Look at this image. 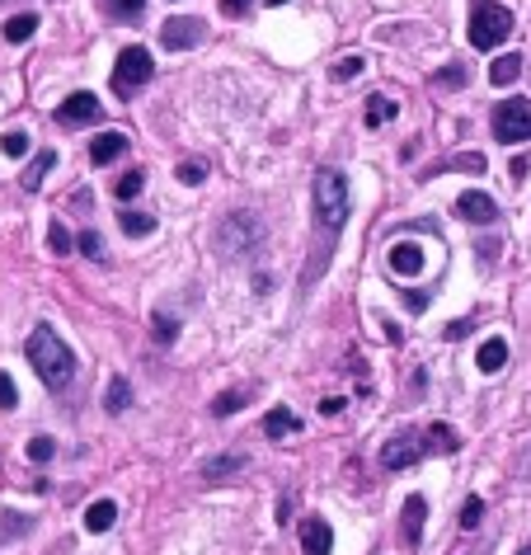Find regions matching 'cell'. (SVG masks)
<instances>
[{"label": "cell", "instance_id": "35", "mask_svg": "<svg viewBox=\"0 0 531 555\" xmlns=\"http://www.w3.org/2000/svg\"><path fill=\"white\" fill-rule=\"evenodd\" d=\"M437 86L461 90V86H466V66H442V71H437Z\"/></svg>", "mask_w": 531, "mask_h": 555}, {"label": "cell", "instance_id": "3", "mask_svg": "<svg viewBox=\"0 0 531 555\" xmlns=\"http://www.w3.org/2000/svg\"><path fill=\"white\" fill-rule=\"evenodd\" d=\"M316 217L329 236L344 231V221H348V179L339 170H329V165L316 175Z\"/></svg>", "mask_w": 531, "mask_h": 555}, {"label": "cell", "instance_id": "26", "mask_svg": "<svg viewBox=\"0 0 531 555\" xmlns=\"http://www.w3.org/2000/svg\"><path fill=\"white\" fill-rule=\"evenodd\" d=\"M480 522H485V499H480V494H470L466 504H461V527H466V532H475Z\"/></svg>", "mask_w": 531, "mask_h": 555}, {"label": "cell", "instance_id": "23", "mask_svg": "<svg viewBox=\"0 0 531 555\" xmlns=\"http://www.w3.org/2000/svg\"><path fill=\"white\" fill-rule=\"evenodd\" d=\"M240 466H245L240 452H231V457H212V461H203V476H207V480H226L231 470H240Z\"/></svg>", "mask_w": 531, "mask_h": 555}, {"label": "cell", "instance_id": "37", "mask_svg": "<svg viewBox=\"0 0 531 555\" xmlns=\"http://www.w3.org/2000/svg\"><path fill=\"white\" fill-rule=\"evenodd\" d=\"M52 452H57V448H52V438H34L29 442V461H52Z\"/></svg>", "mask_w": 531, "mask_h": 555}, {"label": "cell", "instance_id": "32", "mask_svg": "<svg viewBox=\"0 0 531 555\" xmlns=\"http://www.w3.org/2000/svg\"><path fill=\"white\" fill-rule=\"evenodd\" d=\"M0 151H5V156H29V132H5V136H0Z\"/></svg>", "mask_w": 531, "mask_h": 555}, {"label": "cell", "instance_id": "19", "mask_svg": "<svg viewBox=\"0 0 531 555\" xmlns=\"http://www.w3.org/2000/svg\"><path fill=\"white\" fill-rule=\"evenodd\" d=\"M52 165H57V151H38V160L29 165V170H24V188L29 193H38L43 188V179H47V170Z\"/></svg>", "mask_w": 531, "mask_h": 555}, {"label": "cell", "instance_id": "11", "mask_svg": "<svg viewBox=\"0 0 531 555\" xmlns=\"http://www.w3.org/2000/svg\"><path fill=\"white\" fill-rule=\"evenodd\" d=\"M301 550L306 555H329L334 550V532L325 518H301Z\"/></svg>", "mask_w": 531, "mask_h": 555}, {"label": "cell", "instance_id": "40", "mask_svg": "<svg viewBox=\"0 0 531 555\" xmlns=\"http://www.w3.org/2000/svg\"><path fill=\"white\" fill-rule=\"evenodd\" d=\"M470 335V320H456V325H446V339H466Z\"/></svg>", "mask_w": 531, "mask_h": 555}, {"label": "cell", "instance_id": "15", "mask_svg": "<svg viewBox=\"0 0 531 555\" xmlns=\"http://www.w3.org/2000/svg\"><path fill=\"white\" fill-rule=\"evenodd\" d=\"M475 363H480V372H485V377L503 372V363H508V344H503V339H485V344H480V353H475Z\"/></svg>", "mask_w": 531, "mask_h": 555}, {"label": "cell", "instance_id": "30", "mask_svg": "<svg viewBox=\"0 0 531 555\" xmlns=\"http://www.w3.org/2000/svg\"><path fill=\"white\" fill-rule=\"evenodd\" d=\"M75 249H80L85 259H104V236H99V231H80V236H75Z\"/></svg>", "mask_w": 531, "mask_h": 555}, {"label": "cell", "instance_id": "36", "mask_svg": "<svg viewBox=\"0 0 531 555\" xmlns=\"http://www.w3.org/2000/svg\"><path fill=\"white\" fill-rule=\"evenodd\" d=\"M362 76V57H344V62H334V80H353Z\"/></svg>", "mask_w": 531, "mask_h": 555}, {"label": "cell", "instance_id": "22", "mask_svg": "<svg viewBox=\"0 0 531 555\" xmlns=\"http://www.w3.org/2000/svg\"><path fill=\"white\" fill-rule=\"evenodd\" d=\"M151 339H155V344H175V339H179V320H175L170 311H155V316H151Z\"/></svg>", "mask_w": 531, "mask_h": 555}, {"label": "cell", "instance_id": "21", "mask_svg": "<svg viewBox=\"0 0 531 555\" xmlns=\"http://www.w3.org/2000/svg\"><path fill=\"white\" fill-rule=\"evenodd\" d=\"M38 34V15H15V19H5V38L10 43H29Z\"/></svg>", "mask_w": 531, "mask_h": 555}, {"label": "cell", "instance_id": "16", "mask_svg": "<svg viewBox=\"0 0 531 555\" xmlns=\"http://www.w3.org/2000/svg\"><path fill=\"white\" fill-rule=\"evenodd\" d=\"M424 513H428V504H424V499H405V541L409 546H418V541H424Z\"/></svg>", "mask_w": 531, "mask_h": 555}, {"label": "cell", "instance_id": "34", "mask_svg": "<svg viewBox=\"0 0 531 555\" xmlns=\"http://www.w3.org/2000/svg\"><path fill=\"white\" fill-rule=\"evenodd\" d=\"M15 405H19V391H15L10 372H0V409H15Z\"/></svg>", "mask_w": 531, "mask_h": 555}, {"label": "cell", "instance_id": "18", "mask_svg": "<svg viewBox=\"0 0 531 555\" xmlns=\"http://www.w3.org/2000/svg\"><path fill=\"white\" fill-rule=\"evenodd\" d=\"M517 76H522V57H517V52H503V57L489 66V80H494V86H513Z\"/></svg>", "mask_w": 531, "mask_h": 555}, {"label": "cell", "instance_id": "17", "mask_svg": "<svg viewBox=\"0 0 531 555\" xmlns=\"http://www.w3.org/2000/svg\"><path fill=\"white\" fill-rule=\"evenodd\" d=\"M114 522H118V504H114V499H95V504L85 509V527H90V532H108Z\"/></svg>", "mask_w": 531, "mask_h": 555}, {"label": "cell", "instance_id": "43", "mask_svg": "<svg viewBox=\"0 0 531 555\" xmlns=\"http://www.w3.org/2000/svg\"><path fill=\"white\" fill-rule=\"evenodd\" d=\"M517 555H531V546H522V550H517Z\"/></svg>", "mask_w": 531, "mask_h": 555}, {"label": "cell", "instance_id": "12", "mask_svg": "<svg viewBox=\"0 0 531 555\" xmlns=\"http://www.w3.org/2000/svg\"><path fill=\"white\" fill-rule=\"evenodd\" d=\"M390 268H396L400 278H418V273H424V249L409 245V240L390 245Z\"/></svg>", "mask_w": 531, "mask_h": 555}, {"label": "cell", "instance_id": "20", "mask_svg": "<svg viewBox=\"0 0 531 555\" xmlns=\"http://www.w3.org/2000/svg\"><path fill=\"white\" fill-rule=\"evenodd\" d=\"M127 405H132V386L123 377H114V381H108V391H104V409L108 414H123Z\"/></svg>", "mask_w": 531, "mask_h": 555}, {"label": "cell", "instance_id": "5", "mask_svg": "<svg viewBox=\"0 0 531 555\" xmlns=\"http://www.w3.org/2000/svg\"><path fill=\"white\" fill-rule=\"evenodd\" d=\"M494 136L503 146L531 142V99H503L494 108Z\"/></svg>", "mask_w": 531, "mask_h": 555}, {"label": "cell", "instance_id": "38", "mask_svg": "<svg viewBox=\"0 0 531 555\" xmlns=\"http://www.w3.org/2000/svg\"><path fill=\"white\" fill-rule=\"evenodd\" d=\"M142 10H146V0H114V15L118 19H136Z\"/></svg>", "mask_w": 531, "mask_h": 555}, {"label": "cell", "instance_id": "33", "mask_svg": "<svg viewBox=\"0 0 531 555\" xmlns=\"http://www.w3.org/2000/svg\"><path fill=\"white\" fill-rule=\"evenodd\" d=\"M175 175H179V184H188V188L207 179V170H203V160H184V165H179V170H175Z\"/></svg>", "mask_w": 531, "mask_h": 555}, {"label": "cell", "instance_id": "39", "mask_svg": "<svg viewBox=\"0 0 531 555\" xmlns=\"http://www.w3.org/2000/svg\"><path fill=\"white\" fill-rule=\"evenodd\" d=\"M249 5H255V0H221V15L240 19V15H249Z\"/></svg>", "mask_w": 531, "mask_h": 555}, {"label": "cell", "instance_id": "8", "mask_svg": "<svg viewBox=\"0 0 531 555\" xmlns=\"http://www.w3.org/2000/svg\"><path fill=\"white\" fill-rule=\"evenodd\" d=\"M160 43L170 47V52H184V47H198L203 43V19H165V29H160Z\"/></svg>", "mask_w": 531, "mask_h": 555}, {"label": "cell", "instance_id": "24", "mask_svg": "<svg viewBox=\"0 0 531 555\" xmlns=\"http://www.w3.org/2000/svg\"><path fill=\"white\" fill-rule=\"evenodd\" d=\"M118 221H123L127 236H151V231H155V217H151V212H136V207H127Z\"/></svg>", "mask_w": 531, "mask_h": 555}, {"label": "cell", "instance_id": "27", "mask_svg": "<svg viewBox=\"0 0 531 555\" xmlns=\"http://www.w3.org/2000/svg\"><path fill=\"white\" fill-rule=\"evenodd\" d=\"M142 188H146V175H142V170H132V175H123V179L114 184V193H118L123 203H132V198H136V193H142Z\"/></svg>", "mask_w": 531, "mask_h": 555}, {"label": "cell", "instance_id": "9", "mask_svg": "<svg viewBox=\"0 0 531 555\" xmlns=\"http://www.w3.org/2000/svg\"><path fill=\"white\" fill-rule=\"evenodd\" d=\"M424 442H418L414 433H400V438H390L386 448H381V466L386 470H400V466H414V461H424Z\"/></svg>", "mask_w": 531, "mask_h": 555}, {"label": "cell", "instance_id": "7", "mask_svg": "<svg viewBox=\"0 0 531 555\" xmlns=\"http://www.w3.org/2000/svg\"><path fill=\"white\" fill-rule=\"evenodd\" d=\"M99 118H104V104H99L90 90L71 95V99L57 108V123H62V127H85V123H99Z\"/></svg>", "mask_w": 531, "mask_h": 555}, {"label": "cell", "instance_id": "31", "mask_svg": "<svg viewBox=\"0 0 531 555\" xmlns=\"http://www.w3.org/2000/svg\"><path fill=\"white\" fill-rule=\"evenodd\" d=\"M235 409H245V391H226V396L212 400V414H216V419H226V414H235Z\"/></svg>", "mask_w": 531, "mask_h": 555}, {"label": "cell", "instance_id": "10", "mask_svg": "<svg viewBox=\"0 0 531 555\" xmlns=\"http://www.w3.org/2000/svg\"><path fill=\"white\" fill-rule=\"evenodd\" d=\"M456 212H461L466 221H475V227H485V221H494V217H498V203L489 198V193L470 188V193H461V198H456Z\"/></svg>", "mask_w": 531, "mask_h": 555}, {"label": "cell", "instance_id": "2", "mask_svg": "<svg viewBox=\"0 0 531 555\" xmlns=\"http://www.w3.org/2000/svg\"><path fill=\"white\" fill-rule=\"evenodd\" d=\"M513 34V15L498 0H470V47L475 52H494Z\"/></svg>", "mask_w": 531, "mask_h": 555}, {"label": "cell", "instance_id": "42", "mask_svg": "<svg viewBox=\"0 0 531 555\" xmlns=\"http://www.w3.org/2000/svg\"><path fill=\"white\" fill-rule=\"evenodd\" d=\"M268 5H287V0H268Z\"/></svg>", "mask_w": 531, "mask_h": 555}, {"label": "cell", "instance_id": "13", "mask_svg": "<svg viewBox=\"0 0 531 555\" xmlns=\"http://www.w3.org/2000/svg\"><path fill=\"white\" fill-rule=\"evenodd\" d=\"M301 433V419L287 409V405H273L264 414V438H296Z\"/></svg>", "mask_w": 531, "mask_h": 555}, {"label": "cell", "instance_id": "25", "mask_svg": "<svg viewBox=\"0 0 531 555\" xmlns=\"http://www.w3.org/2000/svg\"><path fill=\"white\" fill-rule=\"evenodd\" d=\"M400 108H396V99H381V95H372V104H367V127H381V123H390Z\"/></svg>", "mask_w": 531, "mask_h": 555}, {"label": "cell", "instance_id": "4", "mask_svg": "<svg viewBox=\"0 0 531 555\" xmlns=\"http://www.w3.org/2000/svg\"><path fill=\"white\" fill-rule=\"evenodd\" d=\"M216 245L226 259H249L255 249H264V221L255 212H235V217H226V227L216 231Z\"/></svg>", "mask_w": 531, "mask_h": 555}, {"label": "cell", "instance_id": "14", "mask_svg": "<svg viewBox=\"0 0 531 555\" xmlns=\"http://www.w3.org/2000/svg\"><path fill=\"white\" fill-rule=\"evenodd\" d=\"M123 151H127V136H123V132H104V136H95L90 160H95V165H114Z\"/></svg>", "mask_w": 531, "mask_h": 555}, {"label": "cell", "instance_id": "6", "mask_svg": "<svg viewBox=\"0 0 531 555\" xmlns=\"http://www.w3.org/2000/svg\"><path fill=\"white\" fill-rule=\"evenodd\" d=\"M151 80V52L146 47H123L114 62V90L118 95H136Z\"/></svg>", "mask_w": 531, "mask_h": 555}, {"label": "cell", "instance_id": "28", "mask_svg": "<svg viewBox=\"0 0 531 555\" xmlns=\"http://www.w3.org/2000/svg\"><path fill=\"white\" fill-rule=\"evenodd\" d=\"M47 245H52V255H71V249H75V240H71V231L62 227V221H52V227H47Z\"/></svg>", "mask_w": 531, "mask_h": 555}, {"label": "cell", "instance_id": "29", "mask_svg": "<svg viewBox=\"0 0 531 555\" xmlns=\"http://www.w3.org/2000/svg\"><path fill=\"white\" fill-rule=\"evenodd\" d=\"M446 170H485V156H456V160H442V165H433L428 175H446Z\"/></svg>", "mask_w": 531, "mask_h": 555}, {"label": "cell", "instance_id": "1", "mask_svg": "<svg viewBox=\"0 0 531 555\" xmlns=\"http://www.w3.org/2000/svg\"><path fill=\"white\" fill-rule=\"evenodd\" d=\"M24 358L34 363V372L47 391H66L71 377H75V353L66 348V339L52 325H38L34 335L24 339Z\"/></svg>", "mask_w": 531, "mask_h": 555}, {"label": "cell", "instance_id": "41", "mask_svg": "<svg viewBox=\"0 0 531 555\" xmlns=\"http://www.w3.org/2000/svg\"><path fill=\"white\" fill-rule=\"evenodd\" d=\"M344 409V400L339 396H329V400H320V414H339Z\"/></svg>", "mask_w": 531, "mask_h": 555}]
</instances>
